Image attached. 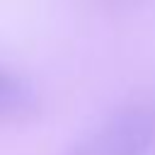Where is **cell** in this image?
<instances>
[{"label":"cell","mask_w":155,"mask_h":155,"mask_svg":"<svg viewBox=\"0 0 155 155\" xmlns=\"http://www.w3.org/2000/svg\"><path fill=\"white\" fill-rule=\"evenodd\" d=\"M36 107L39 99L34 87L24 78L0 68V119H24L34 114Z\"/></svg>","instance_id":"cell-2"},{"label":"cell","mask_w":155,"mask_h":155,"mask_svg":"<svg viewBox=\"0 0 155 155\" xmlns=\"http://www.w3.org/2000/svg\"><path fill=\"white\" fill-rule=\"evenodd\" d=\"M155 150V104L131 102L119 107L107 121L78 140L68 155H153Z\"/></svg>","instance_id":"cell-1"}]
</instances>
